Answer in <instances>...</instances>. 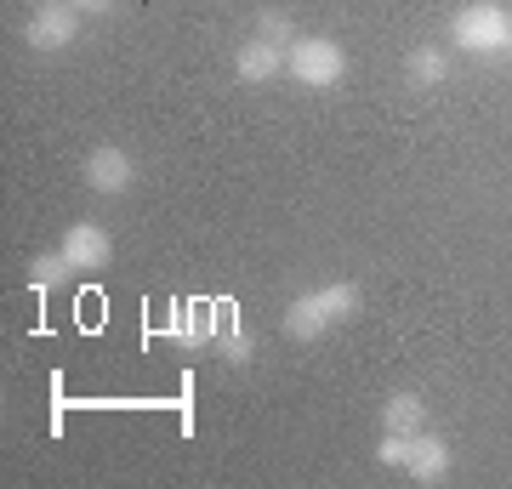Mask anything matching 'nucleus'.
Masks as SVG:
<instances>
[{"instance_id": "obj_12", "label": "nucleus", "mask_w": 512, "mask_h": 489, "mask_svg": "<svg viewBox=\"0 0 512 489\" xmlns=\"http://www.w3.org/2000/svg\"><path fill=\"white\" fill-rule=\"evenodd\" d=\"M251 330L239 325V313H234V302H228V319H222V336H217V353L228 364H251Z\"/></svg>"}, {"instance_id": "obj_1", "label": "nucleus", "mask_w": 512, "mask_h": 489, "mask_svg": "<svg viewBox=\"0 0 512 489\" xmlns=\"http://www.w3.org/2000/svg\"><path fill=\"white\" fill-rule=\"evenodd\" d=\"M450 46L478 63H512V6L501 0H467L450 18Z\"/></svg>"}, {"instance_id": "obj_11", "label": "nucleus", "mask_w": 512, "mask_h": 489, "mask_svg": "<svg viewBox=\"0 0 512 489\" xmlns=\"http://www.w3.org/2000/svg\"><path fill=\"white\" fill-rule=\"evenodd\" d=\"M421 427H427V404H421V393H393V399L382 404V433H410L416 438Z\"/></svg>"}, {"instance_id": "obj_5", "label": "nucleus", "mask_w": 512, "mask_h": 489, "mask_svg": "<svg viewBox=\"0 0 512 489\" xmlns=\"http://www.w3.org/2000/svg\"><path fill=\"white\" fill-rule=\"evenodd\" d=\"M57 256L69 262V273H97V268H109L114 239L103 222H69L63 239H57Z\"/></svg>"}, {"instance_id": "obj_10", "label": "nucleus", "mask_w": 512, "mask_h": 489, "mask_svg": "<svg viewBox=\"0 0 512 489\" xmlns=\"http://www.w3.org/2000/svg\"><path fill=\"white\" fill-rule=\"evenodd\" d=\"M404 80H410V91H433L450 80V52L444 46H410L404 52Z\"/></svg>"}, {"instance_id": "obj_2", "label": "nucleus", "mask_w": 512, "mask_h": 489, "mask_svg": "<svg viewBox=\"0 0 512 489\" xmlns=\"http://www.w3.org/2000/svg\"><path fill=\"white\" fill-rule=\"evenodd\" d=\"M353 313H359V285H353V279H330V285L302 290L291 308H285V336L319 342V336H330L336 325H348Z\"/></svg>"}, {"instance_id": "obj_14", "label": "nucleus", "mask_w": 512, "mask_h": 489, "mask_svg": "<svg viewBox=\"0 0 512 489\" xmlns=\"http://www.w3.org/2000/svg\"><path fill=\"white\" fill-rule=\"evenodd\" d=\"M256 35L274 40V46H291L296 29H291V18H285V12H262V18H256Z\"/></svg>"}, {"instance_id": "obj_3", "label": "nucleus", "mask_w": 512, "mask_h": 489, "mask_svg": "<svg viewBox=\"0 0 512 489\" xmlns=\"http://www.w3.org/2000/svg\"><path fill=\"white\" fill-rule=\"evenodd\" d=\"M285 74L308 91H330V86H342V74H348V52L330 35H296L285 46Z\"/></svg>"}, {"instance_id": "obj_7", "label": "nucleus", "mask_w": 512, "mask_h": 489, "mask_svg": "<svg viewBox=\"0 0 512 489\" xmlns=\"http://www.w3.org/2000/svg\"><path fill=\"white\" fill-rule=\"evenodd\" d=\"M131 182H137V160H131L126 148L103 143V148H92V154H86V188H92V194L120 200Z\"/></svg>"}, {"instance_id": "obj_13", "label": "nucleus", "mask_w": 512, "mask_h": 489, "mask_svg": "<svg viewBox=\"0 0 512 489\" xmlns=\"http://www.w3.org/2000/svg\"><path fill=\"white\" fill-rule=\"evenodd\" d=\"M376 461L382 467H404L410 461V433H382L376 438Z\"/></svg>"}, {"instance_id": "obj_8", "label": "nucleus", "mask_w": 512, "mask_h": 489, "mask_svg": "<svg viewBox=\"0 0 512 489\" xmlns=\"http://www.w3.org/2000/svg\"><path fill=\"white\" fill-rule=\"evenodd\" d=\"M450 467H456L450 444H444L439 433H427V427H421V433L410 438V461H404V472H410L416 484H444V478H450Z\"/></svg>"}, {"instance_id": "obj_4", "label": "nucleus", "mask_w": 512, "mask_h": 489, "mask_svg": "<svg viewBox=\"0 0 512 489\" xmlns=\"http://www.w3.org/2000/svg\"><path fill=\"white\" fill-rule=\"evenodd\" d=\"M222 319H228V302H211V296H194V302H171V319L154 325V336L177 347H217Z\"/></svg>"}, {"instance_id": "obj_16", "label": "nucleus", "mask_w": 512, "mask_h": 489, "mask_svg": "<svg viewBox=\"0 0 512 489\" xmlns=\"http://www.w3.org/2000/svg\"><path fill=\"white\" fill-rule=\"evenodd\" d=\"M35 6H57V0H35Z\"/></svg>"}, {"instance_id": "obj_15", "label": "nucleus", "mask_w": 512, "mask_h": 489, "mask_svg": "<svg viewBox=\"0 0 512 489\" xmlns=\"http://www.w3.org/2000/svg\"><path fill=\"white\" fill-rule=\"evenodd\" d=\"M74 12H80V18H103V12H114V0H69Z\"/></svg>"}, {"instance_id": "obj_6", "label": "nucleus", "mask_w": 512, "mask_h": 489, "mask_svg": "<svg viewBox=\"0 0 512 489\" xmlns=\"http://www.w3.org/2000/svg\"><path fill=\"white\" fill-rule=\"evenodd\" d=\"M74 35H80V12H74L69 0H57V6H35L29 23H23V46H35V52H69Z\"/></svg>"}, {"instance_id": "obj_9", "label": "nucleus", "mask_w": 512, "mask_h": 489, "mask_svg": "<svg viewBox=\"0 0 512 489\" xmlns=\"http://www.w3.org/2000/svg\"><path fill=\"white\" fill-rule=\"evenodd\" d=\"M234 74L245 80V86H268V80H279V74H285V46L251 35V40L234 52Z\"/></svg>"}]
</instances>
